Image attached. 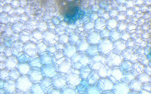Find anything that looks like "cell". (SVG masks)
<instances>
[{
	"label": "cell",
	"instance_id": "obj_25",
	"mask_svg": "<svg viewBox=\"0 0 151 94\" xmlns=\"http://www.w3.org/2000/svg\"><path fill=\"white\" fill-rule=\"evenodd\" d=\"M29 65L33 68H40L41 67V60L39 58H34L32 60H30Z\"/></svg>",
	"mask_w": 151,
	"mask_h": 94
},
{
	"label": "cell",
	"instance_id": "obj_11",
	"mask_svg": "<svg viewBox=\"0 0 151 94\" xmlns=\"http://www.w3.org/2000/svg\"><path fill=\"white\" fill-rule=\"evenodd\" d=\"M113 46H112V44L110 43V41H107V40H104V41H102L99 45V49L100 51L102 52V53H107L112 49Z\"/></svg>",
	"mask_w": 151,
	"mask_h": 94
},
{
	"label": "cell",
	"instance_id": "obj_15",
	"mask_svg": "<svg viewBox=\"0 0 151 94\" xmlns=\"http://www.w3.org/2000/svg\"><path fill=\"white\" fill-rule=\"evenodd\" d=\"M102 63H103V59L101 56H94L92 59V62H91V67L93 68H98L101 66Z\"/></svg>",
	"mask_w": 151,
	"mask_h": 94
},
{
	"label": "cell",
	"instance_id": "obj_21",
	"mask_svg": "<svg viewBox=\"0 0 151 94\" xmlns=\"http://www.w3.org/2000/svg\"><path fill=\"white\" fill-rule=\"evenodd\" d=\"M100 40V36L96 33H92L88 37V41L91 44H96Z\"/></svg>",
	"mask_w": 151,
	"mask_h": 94
},
{
	"label": "cell",
	"instance_id": "obj_28",
	"mask_svg": "<svg viewBox=\"0 0 151 94\" xmlns=\"http://www.w3.org/2000/svg\"><path fill=\"white\" fill-rule=\"evenodd\" d=\"M78 48L80 51H85L88 48V44L85 41H81V42H79V44H78Z\"/></svg>",
	"mask_w": 151,
	"mask_h": 94
},
{
	"label": "cell",
	"instance_id": "obj_16",
	"mask_svg": "<svg viewBox=\"0 0 151 94\" xmlns=\"http://www.w3.org/2000/svg\"><path fill=\"white\" fill-rule=\"evenodd\" d=\"M5 66L8 68H13L17 66V60L15 57H9L5 60Z\"/></svg>",
	"mask_w": 151,
	"mask_h": 94
},
{
	"label": "cell",
	"instance_id": "obj_36",
	"mask_svg": "<svg viewBox=\"0 0 151 94\" xmlns=\"http://www.w3.org/2000/svg\"><path fill=\"white\" fill-rule=\"evenodd\" d=\"M101 94H115V93L113 92H109V91H106V92L103 93H101Z\"/></svg>",
	"mask_w": 151,
	"mask_h": 94
},
{
	"label": "cell",
	"instance_id": "obj_5",
	"mask_svg": "<svg viewBox=\"0 0 151 94\" xmlns=\"http://www.w3.org/2000/svg\"><path fill=\"white\" fill-rule=\"evenodd\" d=\"M73 66L76 68H79L82 66V65H86L88 63V59L86 55L82 54H75L73 56Z\"/></svg>",
	"mask_w": 151,
	"mask_h": 94
},
{
	"label": "cell",
	"instance_id": "obj_10",
	"mask_svg": "<svg viewBox=\"0 0 151 94\" xmlns=\"http://www.w3.org/2000/svg\"><path fill=\"white\" fill-rule=\"evenodd\" d=\"M40 85L42 86V87L43 88V90H45V93H48L50 90L53 88L52 87V80H50L49 78H45L42 79L41 80V83H40Z\"/></svg>",
	"mask_w": 151,
	"mask_h": 94
},
{
	"label": "cell",
	"instance_id": "obj_8",
	"mask_svg": "<svg viewBox=\"0 0 151 94\" xmlns=\"http://www.w3.org/2000/svg\"><path fill=\"white\" fill-rule=\"evenodd\" d=\"M98 87L102 90H109L113 88V83L108 79H101L98 81Z\"/></svg>",
	"mask_w": 151,
	"mask_h": 94
},
{
	"label": "cell",
	"instance_id": "obj_7",
	"mask_svg": "<svg viewBox=\"0 0 151 94\" xmlns=\"http://www.w3.org/2000/svg\"><path fill=\"white\" fill-rule=\"evenodd\" d=\"M42 72L43 75L46 76V78H53L57 75L55 66L51 65L45 66L42 69Z\"/></svg>",
	"mask_w": 151,
	"mask_h": 94
},
{
	"label": "cell",
	"instance_id": "obj_37",
	"mask_svg": "<svg viewBox=\"0 0 151 94\" xmlns=\"http://www.w3.org/2000/svg\"><path fill=\"white\" fill-rule=\"evenodd\" d=\"M24 94H33L32 93V92H30V91H27V92L24 93Z\"/></svg>",
	"mask_w": 151,
	"mask_h": 94
},
{
	"label": "cell",
	"instance_id": "obj_1",
	"mask_svg": "<svg viewBox=\"0 0 151 94\" xmlns=\"http://www.w3.org/2000/svg\"><path fill=\"white\" fill-rule=\"evenodd\" d=\"M58 3L60 13L64 15L66 22L69 24L74 23L84 14L77 2H58Z\"/></svg>",
	"mask_w": 151,
	"mask_h": 94
},
{
	"label": "cell",
	"instance_id": "obj_30",
	"mask_svg": "<svg viewBox=\"0 0 151 94\" xmlns=\"http://www.w3.org/2000/svg\"><path fill=\"white\" fill-rule=\"evenodd\" d=\"M29 57H28L27 55L26 54H23V55H21L20 56V57H19L18 60L20 62H21V63H24L25 62H27L29 61Z\"/></svg>",
	"mask_w": 151,
	"mask_h": 94
},
{
	"label": "cell",
	"instance_id": "obj_18",
	"mask_svg": "<svg viewBox=\"0 0 151 94\" xmlns=\"http://www.w3.org/2000/svg\"><path fill=\"white\" fill-rule=\"evenodd\" d=\"M40 60H41L42 63L45 64V66L50 65L52 62V57H51V56L48 55V53H44V54L42 55L41 57H40Z\"/></svg>",
	"mask_w": 151,
	"mask_h": 94
},
{
	"label": "cell",
	"instance_id": "obj_2",
	"mask_svg": "<svg viewBox=\"0 0 151 94\" xmlns=\"http://www.w3.org/2000/svg\"><path fill=\"white\" fill-rule=\"evenodd\" d=\"M33 85H32V81L29 79V78L27 77V76H22V77L19 78L17 80L16 82V87L19 91L21 92H27L32 88Z\"/></svg>",
	"mask_w": 151,
	"mask_h": 94
},
{
	"label": "cell",
	"instance_id": "obj_29",
	"mask_svg": "<svg viewBox=\"0 0 151 94\" xmlns=\"http://www.w3.org/2000/svg\"><path fill=\"white\" fill-rule=\"evenodd\" d=\"M98 52V48L96 47H91L88 49V53L89 55H94Z\"/></svg>",
	"mask_w": 151,
	"mask_h": 94
},
{
	"label": "cell",
	"instance_id": "obj_35",
	"mask_svg": "<svg viewBox=\"0 0 151 94\" xmlns=\"http://www.w3.org/2000/svg\"><path fill=\"white\" fill-rule=\"evenodd\" d=\"M112 22H113V20H111V21H109V23H110V24H110V26H111V27H114V26H115V25H116L115 21H113V23H112Z\"/></svg>",
	"mask_w": 151,
	"mask_h": 94
},
{
	"label": "cell",
	"instance_id": "obj_26",
	"mask_svg": "<svg viewBox=\"0 0 151 94\" xmlns=\"http://www.w3.org/2000/svg\"><path fill=\"white\" fill-rule=\"evenodd\" d=\"M20 76V72L18 71L12 70L9 72V77L12 80H17Z\"/></svg>",
	"mask_w": 151,
	"mask_h": 94
},
{
	"label": "cell",
	"instance_id": "obj_33",
	"mask_svg": "<svg viewBox=\"0 0 151 94\" xmlns=\"http://www.w3.org/2000/svg\"><path fill=\"white\" fill-rule=\"evenodd\" d=\"M9 76V72H8V71L6 70H2L1 72V78L2 79H5L7 77Z\"/></svg>",
	"mask_w": 151,
	"mask_h": 94
},
{
	"label": "cell",
	"instance_id": "obj_12",
	"mask_svg": "<svg viewBox=\"0 0 151 94\" xmlns=\"http://www.w3.org/2000/svg\"><path fill=\"white\" fill-rule=\"evenodd\" d=\"M70 63L68 60H64L61 63L59 64L58 70L62 73H67L70 70Z\"/></svg>",
	"mask_w": 151,
	"mask_h": 94
},
{
	"label": "cell",
	"instance_id": "obj_32",
	"mask_svg": "<svg viewBox=\"0 0 151 94\" xmlns=\"http://www.w3.org/2000/svg\"><path fill=\"white\" fill-rule=\"evenodd\" d=\"M48 94H61V93H60V91L58 89H57V88H52V89L48 91Z\"/></svg>",
	"mask_w": 151,
	"mask_h": 94
},
{
	"label": "cell",
	"instance_id": "obj_14",
	"mask_svg": "<svg viewBox=\"0 0 151 94\" xmlns=\"http://www.w3.org/2000/svg\"><path fill=\"white\" fill-rule=\"evenodd\" d=\"M17 71L22 75H26L28 74L30 71V68H29V66L28 64L26 63H21L17 65Z\"/></svg>",
	"mask_w": 151,
	"mask_h": 94
},
{
	"label": "cell",
	"instance_id": "obj_39",
	"mask_svg": "<svg viewBox=\"0 0 151 94\" xmlns=\"http://www.w3.org/2000/svg\"><path fill=\"white\" fill-rule=\"evenodd\" d=\"M80 94H83V93H80Z\"/></svg>",
	"mask_w": 151,
	"mask_h": 94
},
{
	"label": "cell",
	"instance_id": "obj_22",
	"mask_svg": "<svg viewBox=\"0 0 151 94\" xmlns=\"http://www.w3.org/2000/svg\"><path fill=\"white\" fill-rule=\"evenodd\" d=\"M88 89V83L86 82V80H83L80 84L78 85V91L80 93H83L85 91H87Z\"/></svg>",
	"mask_w": 151,
	"mask_h": 94
},
{
	"label": "cell",
	"instance_id": "obj_3",
	"mask_svg": "<svg viewBox=\"0 0 151 94\" xmlns=\"http://www.w3.org/2000/svg\"><path fill=\"white\" fill-rule=\"evenodd\" d=\"M67 81L70 86H78L81 83V78L79 77V72L76 69H72L67 72Z\"/></svg>",
	"mask_w": 151,
	"mask_h": 94
},
{
	"label": "cell",
	"instance_id": "obj_17",
	"mask_svg": "<svg viewBox=\"0 0 151 94\" xmlns=\"http://www.w3.org/2000/svg\"><path fill=\"white\" fill-rule=\"evenodd\" d=\"M31 92L33 94H45V90H43L42 86L39 84H36L33 85L31 88Z\"/></svg>",
	"mask_w": 151,
	"mask_h": 94
},
{
	"label": "cell",
	"instance_id": "obj_9",
	"mask_svg": "<svg viewBox=\"0 0 151 94\" xmlns=\"http://www.w3.org/2000/svg\"><path fill=\"white\" fill-rule=\"evenodd\" d=\"M36 49H37V48L32 43L27 44L24 46V52L29 56H34L36 53Z\"/></svg>",
	"mask_w": 151,
	"mask_h": 94
},
{
	"label": "cell",
	"instance_id": "obj_4",
	"mask_svg": "<svg viewBox=\"0 0 151 94\" xmlns=\"http://www.w3.org/2000/svg\"><path fill=\"white\" fill-rule=\"evenodd\" d=\"M52 84L57 89H63L66 87L67 84V78L64 75L61 74H57L55 77L52 78Z\"/></svg>",
	"mask_w": 151,
	"mask_h": 94
},
{
	"label": "cell",
	"instance_id": "obj_13",
	"mask_svg": "<svg viewBox=\"0 0 151 94\" xmlns=\"http://www.w3.org/2000/svg\"><path fill=\"white\" fill-rule=\"evenodd\" d=\"M16 88V84H14V81H12V80H8L5 83V85H4V89L6 93H13L15 90Z\"/></svg>",
	"mask_w": 151,
	"mask_h": 94
},
{
	"label": "cell",
	"instance_id": "obj_24",
	"mask_svg": "<svg viewBox=\"0 0 151 94\" xmlns=\"http://www.w3.org/2000/svg\"><path fill=\"white\" fill-rule=\"evenodd\" d=\"M64 52H65V54L67 55V56H73L74 53H75V52H76L75 47L70 45V46H68L67 48H66L65 51Z\"/></svg>",
	"mask_w": 151,
	"mask_h": 94
},
{
	"label": "cell",
	"instance_id": "obj_19",
	"mask_svg": "<svg viewBox=\"0 0 151 94\" xmlns=\"http://www.w3.org/2000/svg\"><path fill=\"white\" fill-rule=\"evenodd\" d=\"M87 94H101V90L100 89L99 87L96 86H91L88 87Z\"/></svg>",
	"mask_w": 151,
	"mask_h": 94
},
{
	"label": "cell",
	"instance_id": "obj_38",
	"mask_svg": "<svg viewBox=\"0 0 151 94\" xmlns=\"http://www.w3.org/2000/svg\"><path fill=\"white\" fill-rule=\"evenodd\" d=\"M12 94H21V93H13Z\"/></svg>",
	"mask_w": 151,
	"mask_h": 94
},
{
	"label": "cell",
	"instance_id": "obj_23",
	"mask_svg": "<svg viewBox=\"0 0 151 94\" xmlns=\"http://www.w3.org/2000/svg\"><path fill=\"white\" fill-rule=\"evenodd\" d=\"M88 83L91 84H94L97 82V80H98V75H97L96 72H91L90 73L89 76H88Z\"/></svg>",
	"mask_w": 151,
	"mask_h": 94
},
{
	"label": "cell",
	"instance_id": "obj_27",
	"mask_svg": "<svg viewBox=\"0 0 151 94\" xmlns=\"http://www.w3.org/2000/svg\"><path fill=\"white\" fill-rule=\"evenodd\" d=\"M61 94H76V92L74 89L70 87H66L63 88Z\"/></svg>",
	"mask_w": 151,
	"mask_h": 94
},
{
	"label": "cell",
	"instance_id": "obj_34",
	"mask_svg": "<svg viewBox=\"0 0 151 94\" xmlns=\"http://www.w3.org/2000/svg\"><path fill=\"white\" fill-rule=\"evenodd\" d=\"M37 49L38 50H40V51H45V49H46V47H45V45H44V44H42V43H40L39 45H37Z\"/></svg>",
	"mask_w": 151,
	"mask_h": 94
},
{
	"label": "cell",
	"instance_id": "obj_6",
	"mask_svg": "<svg viewBox=\"0 0 151 94\" xmlns=\"http://www.w3.org/2000/svg\"><path fill=\"white\" fill-rule=\"evenodd\" d=\"M29 78L31 81L33 82H40L42 80L43 74L40 72L39 69H36V68H33V69H30L29 73Z\"/></svg>",
	"mask_w": 151,
	"mask_h": 94
},
{
	"label": "cell",
	"instance_id": "obj_31",
	"mask_svg": "<svg viewBox=\"0 0 151 94\" xmlns=\"http://www.w3.org/2000/svg\"><path fill=\"white\" fill-rule=\"evenodd\" d=\"M104 26V22L102 20H101V19H100V20H98V21H97L96 27L98 28V29H102V27H103Z\"/></svg>",
	"mask_w": 151,
	"mask_h": 94
},
{
	"label": "cell",
	"instance_id": "obj_20",
	"mask_svg": "<svg viewBox=\"0 0 151 94\" xmlns=\"http://www.w3.org/2000/svg\"><path fill=\"white\" fill-rule=\"evenodd\" d=\"M79 73H80L81 77L83 78H87L89 76L90 73H91V70H90L89 67L84 66L81 68Z\"/></svg>",
	"mask_w": 151,
	"mask_h": 94
}]
</instances>
